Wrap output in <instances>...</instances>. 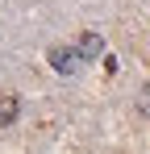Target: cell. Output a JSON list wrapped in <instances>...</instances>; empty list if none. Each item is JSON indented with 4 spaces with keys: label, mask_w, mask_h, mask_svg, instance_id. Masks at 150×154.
Segmentation results:
<instances>
[{
    "label": "cell",
    "mask_w": 150,
    "mask_h": 154,
    "mask_svg": "<svg viewBox=\"0 0 150 154\" xmlns=\"http://www.w3.org/2000/svg\"><path fill=\"white\" fill-rule=\"evenodd\" d=\"M142 92H146V96H142V108H146V112H150V83H146V88H142Z\"/></svg>",
    "instance_id": "277c9868"
},
{
    "label": "cell",
    "mask_w": 150,
    "mask_h": 154,
    "mask_svg": "<svg viewBox=\"0 0 150 154\" xmlns=\"http://www.w3.org/2000/svg\"><path fill=\"white\" fill-rule=\"evenodd\" d=\"M21 117V96L17 92H0V125H13Z\"/></svg>",
    "instance_id": "7a4b0ae2"
},
{
    "label": "cell",
    "mask_w": 150,
    "mask_h": 154,
    "mask_svg": "<svg viewBox=\"0 0 150 154\" xmlns=\"http://www.w3.org/2000/svg\"><path fill=\"white\" fill-rule=\"evenodd\" d=\"M50 67H54V71H58V75H75V71H79V50H75V46H50Z\"/></svg>",
    "instance_id": "6da1fadb"
},
{
    "label": "cell",
    "mask_w": 150,
    "mask_h": 154,
    "mask_svg": "<svg viewBox=\"0 0 150 154\" xmlns=\"http://www.w3.org/2000/svg\"><path fill=\"white\" fill-rule=\"evenodd\" d=\"M75 50H79V58H100V54H104V38H100V33H83Z\"/></svg>",
    "instance_id": "3957f363"
}]
</instances>
